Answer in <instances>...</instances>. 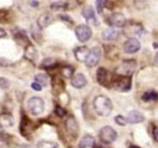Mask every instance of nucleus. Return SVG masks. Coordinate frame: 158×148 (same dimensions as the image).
I'll use <instances>...</instances> for the list:
<instances>
[{"mask_svg":"<svg viewBox=\"0 0 158 148\" xmlns=\"http://www.w3.org/2000/svg\"><path fill=\"white\" fill-rule=\"evenodd\" d=\"M115 123H118L119 126H125V125L128 123V121H126V118H123V116L118 115V116H115Z\"/></svg>","mask_w":158,"mask_h":148,"instance_id":"obj_29","label":"nucleus"},{"mask_svg":"<svg viewBox=\"0 0 158 148\" xmlns=\"http://www.w3.org/2000/svg\"><path fill=\"white\" fill-rule=\"evenodd\" d=\"M93 108L96 114L100 116H108L112 112V102L108 97L106 96H97L93 100Z\"/></svg>","mask_w":158,"mask_h":148,"instance_id":"obj_1","label":"nucleus"},{"mask_svg":"<svg viewBox=\"0 0 158 148\" xmlns=\"http://www.w3.org/2000/svg\"><path fill=\"white\" fill-rule=\"evenodd\" d=\"M60 18L64 19L65 22H68V24H72V18H69L68 15H64V14H60Z\"/></svg>","mask_w":158,"mask_h":148,"instance_id":"obj_34","label":"nucleus"},{"mask_svg":"<svg viewBox=\"0 0 158 148\" xmlns=\"http://www.w3.org/2000/svg\"><path fill=\"white\" fill-rule=\"evenodd\" d=\"M31 6H32V7H38L39 2H31Z\"/></svg>","mask_w":158,"mask_h":148,"instance_id":"obj_38","label":"nucleus"},{"mask_svg":"<svg viewBox=\"0 0 158 148\" xmlns=\"http://www.w3.org/2000/svg\"><path fill=\"white\" fill-rule=\"evenodd\" d=\"M38 148H60L58 147L57 143H54V141H39L38 143Z\"/></svg>","mask_w":158,"mask_h":148,"instance_id":"obj_25","label":"nucleus"},{"mask_svg":"<svg viewBox=\"0 0 158 148\" xmlns=\"http://www.w3.org/2000/svg\"><path fill=\"white\" fill-rule=\"evenodd\" d=\"M75 35H77L79 42H87L90 38H92V30L87 25H78L75 28Z\"/></svg>","mask_w":158,"mask_h":148,"instance_id":"obj_7","label":"nucleus"},{"mask_svg":"<svg viewBox=\"0 0 158 148\" xmlns=\"http://www.w3.org/2000/svg\"><path fill=\"white\" fill-rule=\"evenodd\" d=\"M89 53H90V50L87 49L86 46H81V47H77V49H75L74 54H75V58H77L78 61H85V62H86L87 57H89Z\"/></svg>","mask_w":158,"mask_h":148,"instance_id":"obj_15","label":"nucleus"},{"mask_svg":"<svg viewBox=\"0 0 158 148\" xmlns=\"http://www.w3.org/2000/svg\"><path fill=\"white\" fill-rule=\"evenodd\" d=\"M10 87V82L4 78H0V89H8Z\"/></svg>","mask_w":158,"mask_h":148,"instance_id":"obj_30","label":"nucleus"},{"mask_svg":"<svg viewBox=\"0 0 158 148\" xmlns=\"http://www.w3.org/2000/svg\"><path fill=\"white\" fill-rule=\"evenodd\" d=\"M53 22V17L50 14H42L40 17L38 18V25L43 29V28H47L50 24Z\"/></svg>","mask_w":158,"mask_h":148,"instance_id":"obj_19","label":"nucleus"},{"mask_svg":"<svg viewBox=\"0 0 158 148\" xmlns=\"http://www.w3.org/2000/svg\"><path fill=\"white\" fill-rule=\"evenodd\" d=\"M126 121H128V123H142L144 121V115L139 111H131L126 116Z\"/></svg>","mask_w":158,"mask_h":148,"instance_id":"obj_14","label":"nucleus"},{"mask_svg":"<svg viewBox=\"0 0 158 148\" xmlns=\"http://www.w3.org/2000/svg\"><path fill=\"white\" fill-rule=\"evenodd\" d=\"M117 137H118L117 132H115L111 126H104L103 129L100 130V140L103 141V143L110 144L117 140Z\"/></svg>","mask_w":158,"mask_h":148,"instance_id":"obj_4","label":"nucleus"},{"mask_svg":"<svg viewBox=\"0 0 158 148\" xmlns=\"http://www.w3.org/2000/svg\"><path fill=\"white\" fill-rule=\"evenodd\" d=\"M35 82L39 83V85L43 87V86L49 85V78H47V75H44V74H38L35 76Z\"/></svg>","mask_w":158,"mask_h":148,"instance_id":"obj_22","label":"nucleus"},{"mask_svg":"<svg viewBox=\"0 0 158 148\" xmlns=\"http://www.w3.org/2000/svg\"><path fill=\"white\" fill-rule=\"evenodd\" d=\"M129 148H142V147H137V146H129Z\"/></svg>","mask_w":158,"mask_h":148,"instance_id":"obj_40","label":"nucleus"},{"mask_svg":"<svg viewBox=\"0 0 158 148\" xmlns=\"http://www.w3.org/2000/svg\"><path fill=\"white\" fill-rule=\"evenodd\" d=\"M107 22H108L111 26L114 28H123L126 25V18L123 14L121 13H114L107 18Z\"/></svg>","mask_w":158,"mask_h":148,"instance_id":"obj_6","label":"nucleus"},{"mask_svg":"<svg viewBox=\"0 0 158 148\" xmlns=\"http://www.w3.org/2000/svg\"><path fill=\"white\" fill-rule=\"evenodd\" d=\"M143 101H157L158 100V93L157 91H147L143 94Z\"/></svg>","mask_w":158,"mask_h":148,"instance_id":"obj_23","label":"nucleus"},{"mask_svg":"<svg viewBox=\"0 0 158 148\" xmlns=\"http://www.w3.org/2000/svg\"><path fill=\"white\" fill-rule=\"evenodd\" d=\"M65 129H67V132H68L69 134L72 136V137H75V136L78 134L79 125H78V122L75 121V118L69 116V118L67 119V121H65Z\"/></svg>","mask_w":158,"mask_h":148,"instance_id":"obj_12","label":"nucleus"},{"mask_svg":"<svg viewBox=\"0 0 158 148\" xmlns=\"http://www.w3.org/2000/svg\"><path fill=\"white\" fill-rule=\"evenodd\" d=\"M14 125V119L10 114H2L0 115V127L6 129V127H10Z\"/></svg>","mask_w":158,"mask_h":148,"instance_id":"obj_18","label":"nucleus"},{"mask_svg":"<svg viewBox=\"0 0 158 148\" xmlns=\"http://www.w3.org/2000/svg\"><path fill=\"white\" fill-rule=\"evenodd\" d=\"M93 148H101L100 146H94V147H93Z\"/></svg>","mask_w":158,"mask_h":148,"instance_id":"obj_42","label":"nucleus"},{"mask_svg":"<svg viewBox=\"0 0 158 148\" xmlns=\"http://www.w3.org/2000/svg\"><path fill=\"white\" fill-rule=\"evenodd\" d=\"M14 36H15V39H18V40H21V42H28V36H27V33H25V30H22V29H14Z\"/></svg>","mask_w":158,"mask_h":148,"instance_id":"obj_24","label":"nucleus"},{"mask_svg":"<svg viewBox=\"0 0 158 148\" xmlns=\"http://www.w3.org/2000/svg\"><path fill=\"white\" fill-rule=\"evenodd\" d=\"M61 74L65 78H71V76H74V68L71 65H64L61 68Z\"/></svg>","mask_w":158,"mask_h":148,"instance_id":"obj_26","label":"nucleus"},{"mask_svg":"<svg viewBox=\"0 0 158 148\" xmlns=\"http://www.w3.org/2000/svg\"><path fill=\"white\" fill-rule=\"evenodd\" d=\"M94 147V137L90 134H85L79 141V148H93Z\"/></svg>","mask_w":158,"mask_h":148,"instance_id":"obj_17","label":"nucleus"},{"mask_svg":"<svg viewBox=\"0 0 158 148\" xmlns=\"http://www.w3.org/2000/svg\"><path fill=\"white\" fill-rule=\"evenodd\" d=\"M56 114H57L58 116H65V111H64V108H61L60 105L56 107Z\"/></svg>","mask_w":158,"mask_h":148,"instance_id":"obj_32","label":"nucleus"},{"mask_svg":"<svg viewBox=\"0 0 158 148\" xmlns=\"http://www.w3.org/2000/svg\"><path fill=\"white\" fill-rule=\"evenodd\" d=\"M126 33L131 36H139V35H143V33H144V29H143L142 25L136 24V22H132L131 25L126 26Z\"/></svg>","mask_w":158,"mask_h":148,"instance_id":"obj_13","label":"nucleus"},{"mask_svg":"<svg viewBox=\"0 0 158 148\" xmlns=\"http://www.w3.org/2000/svg\"><path fill=\"white\" fill-rule=\"evenodd\" d=\"M54 65H56L54 58H46V60H43V62H42V66H43V68H53Z\"/></svg>","mask_w":158,"mask_h":148,"instance_id":"obj_28","label":"nucleus"},{"mask_svg":"<svg viewBox=\"0 0 158 148\" xmlns=\"http://www.w3.org/2000/svg\"><path fill=\"white\" fill-rule=\"evenodd\" d=\"M86 83H87V79L82 72H78V74H75L74 76L71 78V85L74 86L75 89H83L85 86H86Z\"/></svg>","mask_w":158,"mask_h":148,"instance_id":"obj_11","label":"nucleus"},{"mask_svg":"<svg viewBox=\"0 0 158 148\" xmlns=\"http://www.w3.org/2000/svg\"><path fill=\"white\" fill-rule=\"evenodd\" d=\"M154 62H156V64H157V65H158V53H157V54H156V58H154Z\"/></svg>","mask_w":158,"mask_h":148,"instance_id":"obj_39","label":"nucleus"},{"mask_svg":"<svg viewBox=\"0 0 158 148\" xmlns=\"http://www.w3.org/2000/svg\"><path fill=\"white\" fill-rule=\"evenodd\" d=\"M135 6H136L137 8H140V10H142V8H146L148 6V3L147 2H135Z\"/></svg>","mask_w":158,"mask_h":148,"instance_id":"obj_31","label":"nucleus"},{"mask_svg":"<svg viewBox=\"0 0 158 148\" xmlns=\"http://www.w3.org/2000/svg\"><path fill=\"white\" fill-rule=\"evenodd\" d=\"M97 82L103 86H107V87H110V85L112 86L111 75L108 74V71H107L106 68H100L97 71Z\"/></svg>","mask_w":158,"mask_h":148,"instance_id":"obj_10","label":"nucleus"},{"mask_svg":"<svg viewBox=\"0 0 158 148\" xmlns=\"http://www.w3.org/2000/svg\"><path fill=\"white\" fill-rule=\"evenodd\" d=\"M106 4H107V2H97V3H96L98 13H103V8H104V6H106Z\"/></svg>","mask_w":158,"mask_h":148,"instance_id":"obj_33","label":"nucleus"},{"mask_svg":"<svg viewBox=\"0 0 158 148\" xmlns=\"http://www.w3.org/2000/svg\"><path fill=\"white\" fill-rule=\"evenodd\" d=\"M100 57H101V49L100 47H93V49L90 50L89 57H87V60H86V65L89 66V68L97 65L98 61H100Z\"/></svg>","mask_w":158,"mask_h":148,"instance_id":"obj_8","label":"nucleus"},{"mask_svg":"<svg viewBox=\"0 0 158 148\" xmlns=\"http://www.w3.org/2000/svg\"><path fill=\"white\" fill-rule=\"evenodd\" d=\"M112 86H114L115 90L125 93V91L131 90L132 80H131V78H129V76H118L117 79H114V82H112Z\"/></svg>","mask_w":158,"mask_h":148,"instance_id":"obj_3","label":"nucleus"},{"mask_svg":"<svg viewBox=\"0 0 158 148\" xmlns=\"http://www.w3.org/2000/svg\"><path fill=\"white\" fill-rule=\"evenodd\" d=\"M32 89H33V90H38V91H40V90H42V89H43V87H42V86L39 85V83L33 82V83H32Z\"/></svg>","mask_w":158,"mask_h":148,"instance_id":"obj_35","label":"nucleus"},{"mask_svg":"<svg viewBox=\"0 0 158 148\" xmlns=\"http://www.w3.org/2000/svg\"><path fill=\"white\" fill-rule=\"evenodd\" d=\"M36 55H38V53H36L35 47H33L32 44L27 46V49H25V58H27V60H29V61H32V62H35Z\"/></svg>","mask_w":158,"mask_h":148,"instance_id":"obj_21","label":"nucleus"},{"mask_svg":"<svg viewBox=\"0 0 158 148\" xmlns=\"http://www.w3.org/2000/svg\"><path fill=\"white\" fill-rule=\"evenodd\" d=\"M123 50L125 53H129V54H133V53H137L140 50V42L139 39L136 38H131L123 43Z\"/></svg>","mask_w":158,"mask_h":148,"instance_id":"obj_9","label":"nucleus"},{"mask_svg":"<svg viewBox=\"0 0 158 148\" xmlns=\"http://www.w3.org/2000/svg\"><path fill=\"white\" fill-rule=\"evenodd\" d=\"M6 36H7V33H6V30L0 28V39H2V38H6Z\"/></svg>","mask_w":158,"mask_h":148,"instance_id":"obj_37","label":"nucleus"},{"mask_svg":"<svg viewBox=\"0 0 158 148\" xmlns=\"http://www.w3.org/2000/svg\"><path fill=\"white\" fill-rule=\"evenodd\" d=\"M68 7V3L67 2H52V4H50V8L52 10H60V8H65Z\"/></svg>","mask_w":158,"mask_h":148,"instance_id":"obj_27","label":"nucleus"},{"mask_svg":"<svg viewBox=\"0 0 158 148\" xmlns=\"http://www.w3.org/2000/svg\"><path fill=\"white\" fill-rule=\"evenodd\" d=\"M135 69H136V61L133 60H128V61H123L122 64H121V66L118 68V72H119V76H129L131 78V75L135 72Z\"/></svg>","mask_w":158,"mask_h":148,"instance_id":"obj_5","label":"nucleus"},{"mask_svg":"<svg viewBox=\"0 0 158 148\" xmlns=\"http://www.w3.org/2000/svg\"><path fill=\"white\" fill-rule=\"evenodd\" d=\"M118 36H119V32H118V30H115V29H112V28H110V29H106L103 32V39H104V40H107V42L115 40Z\"/></svg>","mask_w":158,"mask_h":148,"instance_id":"obj_20","label":"nucleus"},{"mask_svg":"<svg viewBox=\"0 0 158 148\" xmlns=\"http://www.w3.org/2000/svg\"><path fill=\"white\" fill-rule=\"evenodd\" d=\"M82 15H83L89 22H92L93 25H98V21H97V18H96V13L93 11V8L85 7L83 10H82Z\"/></svg>","mask_w":158,"mask_h":148,"instance_id":"obj_16","label":"nucleus"},{"mask_svg":"<svg viewBox=\"0 0 158 148\" xmlns=\"http://www.w3.org/2000/svg\"><path fill=\"white\" fill-rule=\"evenodd\" d=\"M153 137H154V140L158 143V127H154V130H153Z\"/></svg>","mask_w":158,"mask_h":148,"instance_id":"obj_36","label":"nucleus"},{"mask_svg":"<svg viewBox=\"0 0 158 148\" xmlns=\"http://www.w3.org/2000/svg\"><path fill=\"white\" fill-rule=\"evenodd\" d=\"M0 137H3V132H2V130H0Z\"/></svg>","mask_w":158,"mask_h":148,"instance_id":"obj_41","label":"nucleus"},{"mask_svg":"<svg viewBox=\"0 0 158 148\" xmlns=\"http://www.w3.org/2000/svg\"><path fill=\"white\" fill-rule=\"evenodd\" d=\"M27 108L32 115L38 116L44 111V101L40 98V97H31L28 104H27Z\"/></svg>","mask_w":158,"mask_h":148,"instance_id":"obj_2","label":"nucleus"}]
</instances>
